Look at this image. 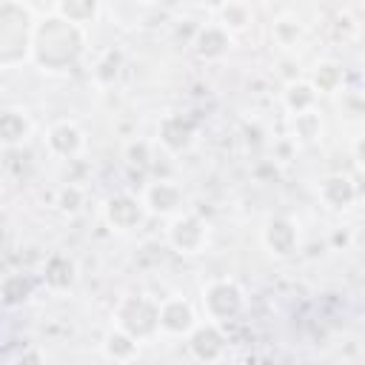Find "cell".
<instances>
[{
  "label": "cell",
  "mask_w": 365,
  "mask_h": 365,
  "mask_svg": "<svg viewBox=\"0 0 365 365\" xmlns=\"http://www.w3.org/2000/svg\"><path fill=\"white\" fill-rule=\"evenodd\" d=\"M171 242L182 251V254H200L202 245L208 242V225L197 217H177L171 225Z\"/></svg>",
  "instance_id": "obj_1"
},
{
  "label": "cell",
  "mask_w": 365,
  "mask_h": 365,
  "mask_svg": "<svg viewBox=\"0 0 365 365\" xmlns=\"http://www.w3.org/2000/svg\"><path fill=\"white\" fill-rule=\"evenodd\" d=\"M157 325L168 334H188L194 328V311L185 299H165L157 305Z\"/></svg>",
  "instance_id": "obj_2"
},
{
  "label": "cell",
  "mask_w": 365,
  "mask_h": 365,
  "mask_svg": "<svg viewBox=\"0 0 365 365\" xmlns=\"http://www.w3.org/2000/svg\"><path fill=\"white\" fill-rule=\"evenodd\" d=\"M145 205L157 214H174L180 208V191L171 182H157L145 194Z\"/></svg>",
  "instance_id": "obj_3"
},
{
  "label": "cell",
  "mask_w": 365,
  "mask_h": 365,
  "mask_svg": "<svg viewBox=\"0 0 365 365\" xmlns=\"http://www.w3.org/2000/svg\"><path fill=\"white\" fill-rule=\"evenodd\" d=\"M228 31H222L220 26H205L197 37V54L211 60V57H220L225 48H228Z\"/></svg>",
  "instance_id": "obj_4"
},
{
  "label": "cell",
  "mask_w": 365,
  "mask_h": 365,
  "mask_svg": "<svg viewBox=\"0 0 365 365\" xmlns=\"http://www.w3.org/2000/svg\"><path fill=\"white\" fill-rule=\"evenodd\" d=\"M217 11H220V29L222 31H240L251 23V11L242 3H228V6H220Z\"/></svg>",
  "instance_id": "obj_5"
}]
</instances>
